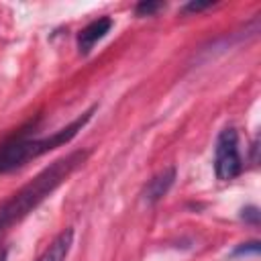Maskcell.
<instances>
[{"label": "cell", "instance_id": "7", "mask_svg": "<svg viewBox=\"0 0 261 261\" xmlns=\"http://www.w3.org/2000/svg\"><path fill=\"white\" fill-rule=\"evenodd\" d=\"M163 4L161 2H141L139 6H137V14H141V16H149V14H153L155 10H159Z\"/></svg>", "mask_w": 261, "mask_h": 261}, {"label": "cell", "instance_id": "5", "mask_svg": "<svg viewBox=\"0 0 261 261\" xmlns=\"http://www.w3.org/2000/svg\"><path fill=\"white\" fill-rule=\"evenodd\" d=\"M73 245V230L65 228L55 237V241L45 249V253L37 261H65L69 255V249Z\"/></svg>", "mask_w": 261, "mask_h": 261}, {"label": "cell", "instance_id": "10", "mask_svg": "<svg viewBox=\"0 0 261 261\" xmlns=\"http://www.w3.org/2000/svg\"><path fill=\"white\" fill-rule=\"evenodd\" d=\"M249 218L251 222H257L259 220V212H257V208H247V210H243V218Z\"/></svg>", "mask_w": 261, "mask_h": 261}, {"label": "cell", "instance_id": "3", "mask_svg": "<svg viewBox=\"0 0 261 261\" xmlns=\"http://www.w3.org/2000/svg\"><path fill=\"white\" fill-rule=\"evenodd\" d=\"M243 169L241 153H239V135L232 126L220 130L214 149V171L218 179H232Z\"/></svg>", "mask_w": 261, "mask_h": 261}, {"label": "cell", "instance_id": "2", "mask_svg": "<svg viewBox=\"0 0 261 261\" xmlns=\"http://www.w3.org/2000/svg\"><path fill=\"white\" fill-rule=\"evenodd\" d=\"M94 110H96V106H92L88 112L77 116L65 128L55 130L51 137H43V139H24V137H20V139L4 143L0 147V173L12 171L16 167H22L27 161L37 159V157L49 153L51 149H57V147L69 143L77 135V130H82V126L92 118Z\"/></svg>", "mask_w": 261, "mask_h": 261}, {"label": "cell", "instance_id": "1", "mask_svg": "<svg viewBox=\"0 0 261 261\" xmlns=\"http://www.w3.org/2000/svg\"><path fill=\"white\" fill-rule=\"evenodd\" d=\"M88 157V151L69 153L57 161H53L47 169H43L35 179L22 186L10 200L0 206V232L12 226L14 222L22 220L29 212H33L51 192H55Z\"/></svg>", "mask_w": 261, "mask_h": 261}, {"label": "cell", "instance_id": "9", "mask_svg": "<svg viewBox=\"0 0 261 261\" xmlns=\"http://www.w3.org/2000/svg\"><path fill=\"white\" fill-rule=\"evenodd\" d=\"M208 6H212V2H190V4L186 6V10L198 12V10H204V8H208Z\"/></svg>", "mask_w": 261, "mask_h": 261}, {"label": "cell", "instance_id": "4", "mask_svg": "<svg viewBox=\"0 0 261 261\" xmlns=\"http://www.w3.org/2000/svg\"><path fill=\"white\" fill-rule=\"evenodd\" d=\"M112 29V18H108V16H102V18H98V20H92L88 27H84L82 31H80V35H77V47H80V51L82 53H90L92 51V47L108 33Z\"/></svg>", "mask_w": 261, "mask_h": 261}, {"label": "cell", "instance_id": "8", "mask_svg": "<svg viewBox=\"0 0 261 261\" xmlns=\"http://www.w3.org/2000/svg\"><path fill=\"white\" fill-rule=\"evenodd\" d=\"M243 253H259V243L257 241H253V243H245L243 247H239L237 251H234V255H243Z\"/></svg>", "mask_w": 261, "mask_h": 261}, {"label": "cell", "instance_id": "6", "mask_svg": "<svg viewBox=\"0 0 261 261\" xmlns=\"http://www.w3.org/2000/svg\"><path fill=\"white\" fill-rule=\"evenodd\" d=\"M173 179H175V169L173 167H167L161 173H157L147 184V188H145V200L151 202V204L157 202V200H161L169 192V188L173 186Z\"/></svg>", "mask_w": 261, "mask_h": 261}, {"label": "cell", "instance_id": "11", "mask_svg": "<svg viewBox=\"0 0 261 261\" xmlns=\"http://www.w3.org/2000/svg\"><path fill=\"white\" fill-rule=\"evenodd\" d=\"M0 261H6V253H4V251L0 253Z\"/></svg>", "mask_w": 261, "mask_h": 261}]
</instances>
